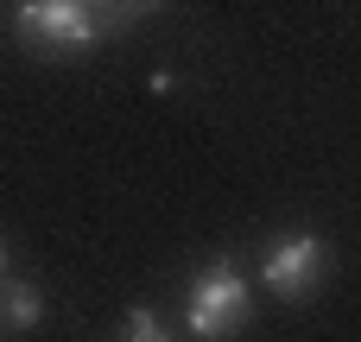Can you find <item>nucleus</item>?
Wrapping results in <instances>:
<instances>
[{
    "label": "nucleus",
    "instance_id": "obj_1",
    "mask_svg": "<svg viewBox=\"0 0 361 342\" xmlns=\"http://www.w3.org/2000/svg\"><path fill=\"white\" fill-rule=\"evenodd\" d=\"M13 32L44 57H82L102 38V19H95V0H25L13 13Z\"/></svg>",
    "mask_w": 361,
    "mask_h": 342
},
{
    "label": "nucleus",
    "instance_id": "obj_2",
    "mask_svg": "<svg viewBox=\"0 0 361 342\" xmlns=\"http://www.w3.org/2000/svg\"><path fill=\"white\" fill-rule=\"evenodd\" d=\"M247 311H254V286H247L228 260L190 279V311H184V317H190V336L222 342V336H235V330L247 324Z\"/></svg>",
    "mask_w": 361,
    "mask_h": 342
},
{
    "label": "nucleus",
    "instance_id": "obj_3",
    "mask_svg": "<svg viewBox=\"0 0 361 342\" xmlns=\"http://www.w3.org/2000/svg\"><path fill=\"white\" fill-rule=\"evenodd\" d=\"M317 279H324V241L317 235H279L267 248V260H260V286L273 298H286V305L311 298Z\"/></svg>",
    "mask_w": 361,
    "mask_h": 342
},
{
    "label": "nucleus",
    "instance_id": "obj_4",
    "mask_svg": "<svg viewBox=\"0 0 361 342\" xmlns=\"http://www.w3.org/2000/svg\"><path fill=\"white\" fill-rule=\"evenodd\" d=\"M0 305H6V324H13V330H32V324L44 317V298H38V286H25V279H6Z\"/></svg>",
    "mask_w": 361,
    "mask_h": 342
},
{
    "label": "nucleus",
    "instance_id": "obj_5",
    "mask_svg": "<svg viewBox=\"0 0 361 342\" xmlns=\"http://www.w3.org/2000/svg\"><path fill=\"white\" fill-rule=\"evenodd\" d=\"M127 342H171L159 330V317L152 311H127Z\"/></svg>",
    "mask_w": 361,
    "mask_h": 342
},
{
    "label": "nucleus",
    "instance_id": "obj_6",
    "mask_svg": "<svg viewBox=\"0 0 361 342\" xmlns=\"http://www.w3.org/2000/svg\"><path fill=\"white\" fill-rule=\"evenodd\" d=\"M146 6H165V0H114V19H127V13H146Z\"/></svg>",
    "mask_w": 361,
    "mask_h": 342
},
{
    "label": "nucleus",
    "instance_id": "obj_7",
    "mask_svg": "<svg viewBox=\"0 0 361 342\" xmlns=\"http://www.w3.org/2000/svg\"><path fill=\"white\" fill-rule=\"evenodd\" d=\"M0 273H6V241H0Z\"/></svg>",
    "mask_w": 361,
    "mask_h": 342
}]
</instances>
